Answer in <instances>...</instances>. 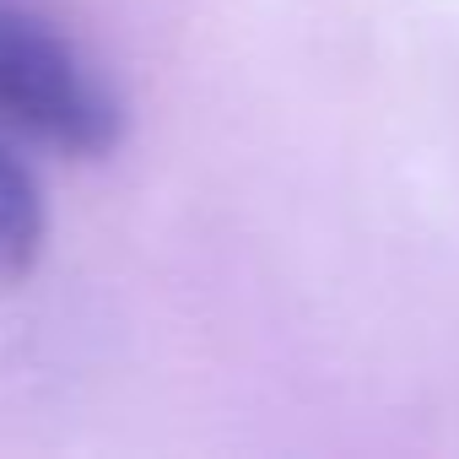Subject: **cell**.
I'll list each match as a JSON object with an SVG mask.
<instances>
[{
    "mask_svg": "<svg viewBox=\"0 0 459 459\" xmlns=\"http://www.w3.org/2000/svg\"><path fill=\"white\" fill-rule=\"evenodd\" d=\"M0 125L60 152L108 157L125 141V98L114 82L22 0H0Z\"/></svg>",
    "mask_w": 459,
    "mask_h": 459,
    "instance_id": "cell-1",
    "label": "cell"
},
{
    "mask_svg": "<svg viewBox=\"0 0 459 459\" xmlns=\"http://www.w3.org/2000/svg\"><path fill=\"white\" fill-rule=\"evenodd\" d=\"M49 238V211L33 168L0 141V281H17L39 265Z\"/></svg>",
    "mask_w": 459,
    "mask_h": 459,
    "instance_id": "cell-2",
    "label": "cell"
}]
</instances>
